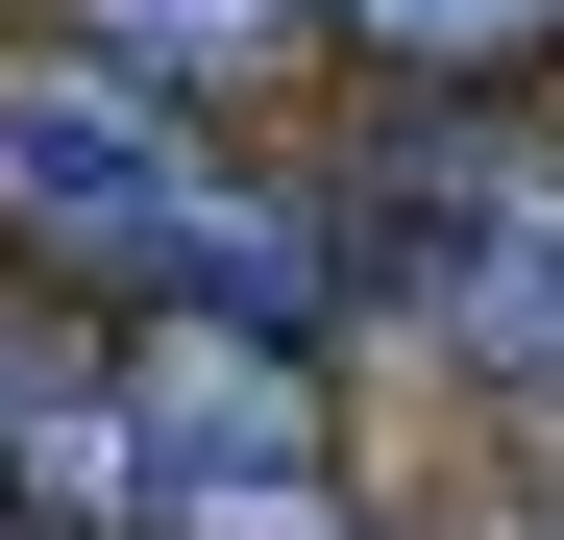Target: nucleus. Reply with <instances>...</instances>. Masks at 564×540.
Wrapping results in <instances>:
<instances>
[{
    "label": "nucleus",
    "mask_w": 564,
    "mask_h": 540,
    "mask_svg": "<svg viewBox=\"0 0 564 540\" xmlns=\"http://www.w3.org/2000/svg\"><path fill=\"white\" fill-rule=\"evenodd\" d=\"M0 270L99 295V320H270V344H319L368 246H344V197L246 172L221 99H148L123 50L25 25L0 50Z\"/></svg>",
    "instance_id": "obj_1"
},
{
    "label": "nucleus",
    "mask_w": 564,
    "mask_h": 540,
    "mask_svg": "<svg viewBox=\"0 0 564 540\" xmlns=\"http://www.w3.org/2000/svg\"><path fill=\"white\" fill-rule=\"evenodd\" d=\"M25 418H50V320H25V270H0V467H25Z\"/></svg>",
    "instance_id": "obj_6"
},
{
    "label": "nucleus",
    "mask_w": 564,
    "mask_h": 540,
    "mask_svg": "<svg viewBox=\"0 0 564 540\" xmlns=\"http://www.w3.org/2000/svg\"><path fill=\"white\" fill-rule=\"evenodd\" d=\"M74 50H123L148 99H270V74L319 50V0H50Z\"/></svg>",
    "instance_id": "obj_5"
},
{
    "label": "nucleus",
    "mask_w": 564,
    "mask_h": 540,
    "mask_svg": "<svg viewBox=\"0 0 564 540\" xmlns=\"http://www.w3.org/2000/svg\"><path fill=\"white\" fill-rule=\"evenodd\" d=\"M344 74H393V99H540L564 74V0H319Z\"/></svg>",
    "instance_id": "obj_4"
},
{
    "label": "nucleus",
    "mask_w": 564,
    "mask_h": 540,
    "mask_svg": "<svg viewBox=\"0 0 564 540\" xmlns=\"http://www.w3.org/2000/svg\"><path fill=\"white\" fill-rule=\"evenodd\" d=\"M0 540H74V516H25V492H0Z\"/></svg>",
    "instance_id": "obj_7"
},
{
    "label": "nucleus",
    "mask_w": 564,
    "mask_h": 540,
    "mask_svg": "<svg viewBox=\"0 0 564 540\" xmlns=\"http://www.w3.org/2000/svg\"><path fill=\"white\" fill-rule=\"evenodd\" d=\"M344 246L417 295L466 393L564 418V99H393L344 172Z\"/></svg>",
    "instance_id": "obj_3"
},
{
    "label": "nucleus",
    "mask_w": 564,
    "mask_h": 540,
    "mask_svg": "<svg viewBox=\"0 0 564 540\" xmlns=\"http://www.w3.org/2000/svg\"><path fill=\"white\" fill-rule=\"evenodd\" d=\"M0 492L74 540H344L368 516L319 442V344H270V320H123L99 369H50Z\"/></svg>",
    "instance_id": "obj_2"
}]
</instances>
